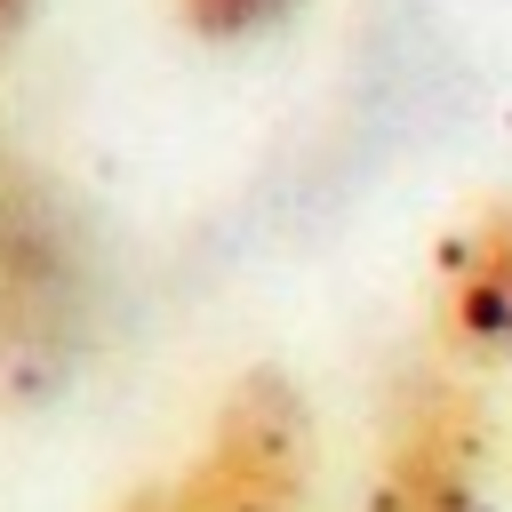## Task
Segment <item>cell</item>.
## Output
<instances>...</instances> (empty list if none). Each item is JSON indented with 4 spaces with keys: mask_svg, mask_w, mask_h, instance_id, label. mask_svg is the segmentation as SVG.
Segmentation results:
<instances>
[{
    "mask_svg": "<svg viewBox=\"0 0 512 512\" xmlns=\"http://www.w3.org/2000/svg\"><path fill=\"white\" fill-rule=\"evenodd\" d=\"M320 424L288 368H248L224 384L200 456L168 480V512H312Z\"/></svg>",
    "mask_w": 512,
    "mask_h": 512,
    "instance_id": "cell-1",
    "label": "cell"
},
{
    "mask_svg": "<svg viewBox=\"0 0 512 512\" xmlns=\"http://www.w3.org/2000/svg\"><path fill=\"white\" fill-rule=\"evenodd\" d=\"M488 408L464 368H416L384 400V448L360 512H488Z\"/></svg>",
    "mask_w": 512,
    "mask_h": 512,
    "instance_id": "cell-2",
    "label": "cell"
},
{
    "mask_svg": "<svg viewBox=\"0 0 512 512\" xmlns=\"http://www.w3.org/2000/svg\"><path fill=\"white\" fill-rule=\"evenodd\" d=\"M432 336L448 368H512V192L480 200L432 256Z\"/></svg>",
    "mask_w": 512,
    "mask_h": 512,
    "instance_id": "cell-3",
    "label": "cell"
},
{
    "mask_svg": "<svg viewBox=\"0 0 512 512\" xmlns=\"http://www.w3.org/2000/svg\"><path fill=\"white\" fill-rule=\"evenodd\" d=\"M80 312L72 288V248L48 216V200L16 176H0V344L32 352V344H64Z\"/></svg>",
    "mask_w": 512,
    "mask_h": 512,
    "instance_id": "cell-4",
    "label": "cell"
},
{
    "mask_svg": "<svg viewBox=\"0 0 512 512\" xmlns=\"http://www.w3.org/2000/svg\"><path fill=\"white\" fill-rule=\"evenodd\" d=\"M296 0H176V16H184V32L192 40H256V32H272L280 16H288Z\"/></svg>",
    "mask_w": 512,
    "mask_h": 512,
    "instance_id": "cell-5",
    "label": "cell"
},
{
    "mask_svg": "<svg viewBox=\"0 0 512 512\" xmlns=\"http://www.w3.org/2000/svg\"><path fill=\"white\" fill-rule=\"evenodd\" d=\"M32 16H40V0H0V64L16 56V40L32 32Z\"/></svg>",
    "mask_w": 512,
    "mask_h": 512,
    "instance_id": "cell-6",
    "label": "cell"
},
{
    "mask_svg": "<svg viewBox=\"0 0 512 512\" xmlns=\"http://www.w3.org/2000/svg\"><path fill=\"white\" fill-rule=\"evenodd\" d=\"M112 512H168V488H136V496H120Z\"/></svg>",
    "mask_w": 512,
    "mask_h": 512,
    "instance_id": "cell-7",
    "label": "cell"
}]
</instances>
